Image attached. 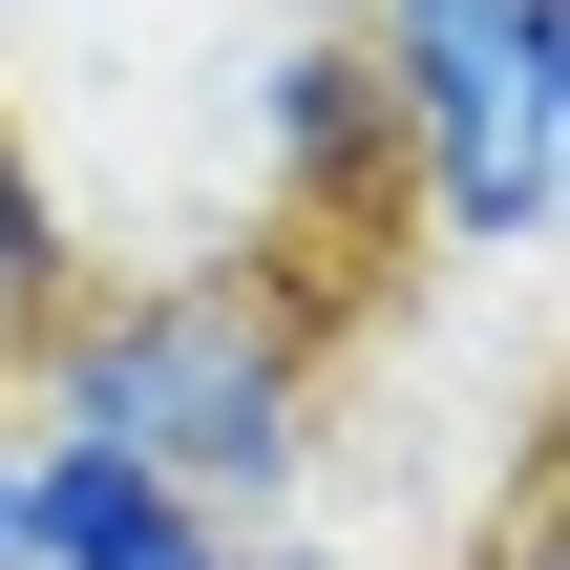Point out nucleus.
Instances as JSON below:
<instances>
[{
	"label": "nucleus",
	"instance_id": "nucleus-1",
	"mask_svg": "<svg viewBox=\"0 0 570 570\" xmlns=\"http://www.w3.org/2000/svg\"><path fill=\"white\" fill-rule=\"evenodd\" d=\"M0 402L42 423V444H106V465H148L190 529H296V487H317V444H338V296L296 275V254H169V275H85L21 360H0Z\"/></svg>",
	"mask_w": 570,
	"mask_h": 570
},
{
	"label": "nucleus",
	"instance_id": "nucleus-7",
	"mask_svg": "<svg viewBox=\"0 0 570 570\" xmlns=\"http://www.w3.org/2000/svg\"><path fill=\"white\" fill-rule=\"evenodd\" d=\"M0 570H21V402H0Z\"/></svg>",
	"mask_w": 570,
	"mask_h": 570
},
{
	"label": "nucleus",
	"instance_id": "nucleus-2",
	"mask_svg": "<svg viewBox=\"0 0 570 570\" xmlns=\"http://www.w3.org/2000/svg\"><path fill=\"white\" fill-rule=\"evenodd\" d=\"M360 106H381V190L423 254H550L570 212V0H338Z\"/></svg>",
	"mask_w": 570,
	"mask_h": 570
},
{
	"label": "nucleus",
	"instance_id": "nucleus-4",
	"mask_svg": "<svg viewBox=\"0 0 570 570\" xmlns=\"http://www.w3.org/2000/svg\"><path fill=\"white\" fill-rule=\"evenodd\" d=\"M85 296V212H63V169H42V127H0V360L42 338Z\"/></svg>",
	"mask_w": 570,
	"mask_h": 570
},
{
	"label": "nucleus",
	"instance_id": "nucleus-5",
	"mask_svg": "<svg viewBox=\"0 0 570 570\" xmlns=\"http://www.w3.org/2000/svg\"><path fill=\"white\" fill-rule=\"evenodd\" d=\"M233 570H381V550H360V529H254Z\"/></svg>",
	"mask_w": 570,
	"mask_h": 570
},
{
	"label": "nucleus",
	"instance_id": "nucleus-6",
	"mask_svg": "<svg viewBox=\"0 0 570 570\" xmlns=\"http://www.w3.org/2000/svg\"><path fill=\"white\" fill-rule=\"evenodd\" d=\"M487 570H550V487H508V508H487Z\"/></svg>",
	"mask_w": 570,
	"mask_h": 570
},
{
	"label": "nucleus",
	"instance_id": "nucleus-3",
	"mask_svg": "<svg viewBox=\"0 0 570 570\" xmlns=\"http://www.w3.org/2000/svg\"><path fill=\"white\" fill-rule=\"evenodd\" d=\"M317 233H402V190H381V106H360L338 0H275L233 63V254L317 275Z\"/></svg>",
	"mask_w": 570,
	"mask_h": 570
}]
</instances>
